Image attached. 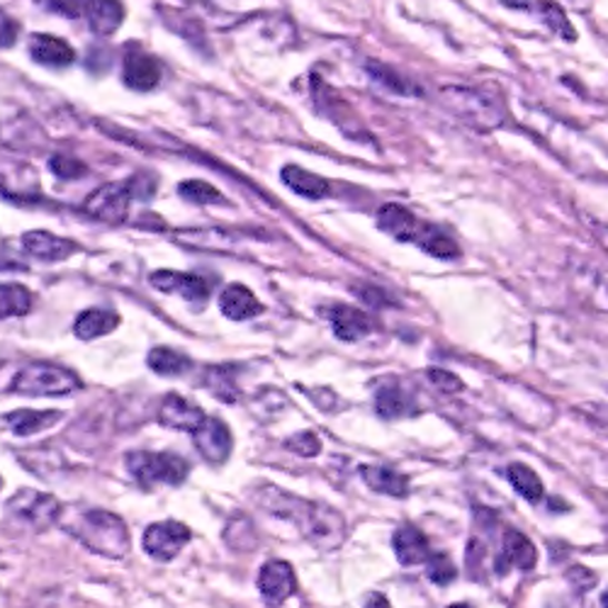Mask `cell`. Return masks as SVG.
Instances as JSON below:
<instances>
[{"label": "cell", "mask_w": 608, "mask_h": 608, "mask_svg": "<svg viewBox=\"0 0 608 608\" xmlns=\"http://www.w3.org/2000/svg\"><path fill=\"white\" fill-rule=\"evenodd\" d=\"M251 497L268 514L295 524L319 550H336L346 542V519L327 504L300 499L276 485H258Z\"/></svg>", "instance_id": "obj_1"}, {"label": "cell", "mask_w": 608, "mask_h": 608, "mask_svg": "<svg viewBox=\"0 0 608 608\" xmlns=\"http://www.w3.org/2000/svg\"><path fill=\"white\" fill-rule=\"evenodd\" d=\"M59 526L90 552L102 555L108 560H122L132 550V538H129L127 524L112 511L61 509Z\"/></svg>", "instance_id": "obj_2"}, {"label": "cell", "mask_w": 608, "mask_h": 608, "mask_svg": "<svg viewBox=\"0 0 608 608\" xmlns=\"http://www.w3.org/2000/svg\"><path fill=\"white\" fill-rule=\"evenodd\" d=\"M443 106L460 118L465 124L475 129H497L504 124V108L497 98H491L482 90L475 88H462V86H448L441 90Z\"/></svg>", "instance_id": "obj_3"}, {"label": "cell", "mask_w": 608, "mask_h": 608, "mask_svg": "<svg viewBox=\"0 0 608 608\" xmlns=\"http://www.w3.org/2000/svg\"><path fill=\"white\" fill-rule=\"evenodd\" d=\"M127 470L141 489H153L157 485L178 487L188 480L190 465L178 452H129Z\"/></svg>", "instance_id": "obj_4"}, {"label": "cell", "mask_w": 608, "mask_h": 608, "mask_svg": "<svg viewBox=\"0 0 608 608\" xmlns=\"http://www.w3.org/2000/svg\"><path fill=\"white\" fill-rule=\"evenodd\" d=\"M10 390L22 397H67L81 390L79 375L54 363H32L10 382Z\"/></svg>", "instance_id": "obj_5"}, {"label": "cell", "mask_w": 608, "mask_h": 608, "mask_svg": "<svg viewBox=\"0 0 608 608\" xmlns=\"http://www.w3.org/2000/svg\"><path fill=\"white\" fill-rule=\"evenodd\" d=\"M6 509L16 516V519L32 526L34 530H47L54 524H59L61 516V501L44 491L34 489H20L16 497H10Z\"/></svg>", "instance_id": "obj_6"}, {"label": "cell", "mask_w": 608, "mask_h": 608, "mask_svg": "<svg viewBox=\"0 0 608 608\" xmlns=\"http://www.w3.org/2000/svg\"><path fill=\"white\" fill-rule=\"evenodd\" d=\"M129 207H132V192H129L127 183L100 186L83 202L86 215L108 225H122L129 217Z\"/></svg>", "instance_id": "obj_7"}, {"label": "cell", "mask_w": 608, "mask_h": 608, "mask_svg": "<svg viewBox=\"0 0 608 608\" xmlns=\"http://www.w3.org/2000/svg\"><path fill=\"white\" fill-rule=\"evenodd\" d=\"M192 534L180 521H159L144 530V550L157 562H171L190 542Z\"/></svg>", "instance_id": "obj_8"}, {"label": "cell", "mask_w": 608, "mask_h": 608, "mask_svg": "<svg viewBox=\"0 0 608 608\" xmlns=\"http://www.w3.org/2000/svg\"><path fill=\"white\" fill-rule=\"evenodd\" d=\"M258 591L270 608H280L297 591V577L290 562L270 560L258 575Z\"/></svg>", "instance_id": "obj_9"}, {"label": "cell", "mask_w": 608, "mask_h": 608, "mask_svg": "<svg viewBox=\"0 0 608 608\" xmlns=\"http://www.w3.org/2000/svg\"><path fill=\"white\" fill-rule=\"evenodd\" d=\"M149 282L151 288H157L159 292L180 295L188 302H202L210 297V290H212V285L205 278L196 273H180V270H168V268L153 270V273L149 276Z\"/></svg>", "instance_id": "obj_10"}, {"label": "cell", "mask_w": 608, "mask_h": 608, "mask_svg": "<svg viewBox=\"0 0 608 608\" xmlns=\"http://www.w3.org/2000/svg\"><path fill=\"white\" fill-rule=\"evenodd\" d=\"M192 441H196L200 456L212 465H222L231 456V446H235L229 426L215 417H205V421L192 431Z\"/></svg>", "instance_id": "obj_11"}, {"label": "cell", "mask_w": 608, "mask_h": 608, "mask_svg": "<svg viewBox=\"0 0 608 608\" xmlns=\"http://www.w3.org/2000/svg\"><path fill=\"white\" fill-rule=\"evenodd\" d=\"M161 63L149 57L147 51L132 49L124 54L122 61V83L129 90H137V93H149V90L161 83Z\"/></svg>", "instance_id": "obj_12"}, {"label": "cell", "mask_w": 608, "mask_h": 608, "mask_svg": "<svg viewBox=\"0 0 608 608\" xmlns=\"http://www.w3.org/2000/svg\"><path fill=\"white\" fill-rule=\"evenodd\" d=\"M538 562V550L528 536L521 530L509 528L501 538V552L497 558V575H507L511 567L521 569V572H530Z\"/></svg>", "instance_id": "obj_13"}, {"label": "cell", "mask_w": 608, "mask_h": 608, "mask_svg": "<svg viewBox=\"0 0 608 608\" xmlns=\"http://www.w3.org/2000/svg\"><path fill=\"white\" fill-rule=\"evenodd\" d=\"M423 219H419L411 210H407L405 205L397 202H387L378 210V227L385 231L387 237H392L395 241H407L413 243L419 237Z\"/></svg>", "instance_id": "obj_14"}, {"label": "cell", "mask_w": 608, "mask_h": 608, "mask_svg": "<svg viewBox=\"0 0 608 608\" xmlns=\"http://www.w3.org/2000/svg\"><path fill=\"white\" fill-rule=\"evenodd\" d=\"M329 325L336 339L360 341L372 333V319L353 305H333L329 307Z\"/></svg>", "instance_id": "obj_15"}, {"label": "cell", "mask_w": 608, "mask_h": 608, "mask_svg": "<svg viewBox=\"0 0 608 608\" xmlns=\"http://www.w3.org/2000/svg\"><path fill=\"white\" fill-rule=\"evenodd\" d=\"M159 421L166 426V429L192 433L205 421V411L198 405H192L190 399L180 397L178 392H171L163 399V405L159 409Z\"/></svg>", "instance_id": "obj_16"}, {"label": "cell", "mask_w": 608, "mask_h": 608, "mask_svg": "<svg viewBox=\"0 0 608 608\" xmlns=\"http://www.w3.org/2000/svg\"><path fill=\"white\" fill-rule=\"evenodd\" d=\"M22 246H24V251L34 258H40V261H44V263L67 261L71 253L79 251V246H76L71 239L57 237L44 229L28 231V235L22 237Z\"/></svg>", "instance_id": "obj_17"}, {"label": "cell", "mask_w": 608, "mask_h": 608, "mask_svg": "<svg viewBox=\"0 0 608 608\" xmlns=\"http://www.w3.org/2000/svg\"><path fill=\"white\" fill-rule=\"evenodd\" d=\"M30 57L49 69H67L76 61L73 47L54 34H32Z\"/></svg>", "instance_id": "obj_18"}, {"label": "cell", "mask_w": 608, "mask_h": 608, "mask_svg": "<svg viewBox=\"0 0 608 608\" xmlns=\"http://www.w3.org/2000/svg\"><path fill=\"white\" fill-rule=\"evenodd\" d=\"M219 309H222V315L231 321H246L253 319L263 312V305L258 300L256 292L246 288L241 282L229 285L225 288V292L219 295Z\"/></svg>", "instance_id": "obj_19"}, {"label": "cell", "mask_w": 608, "mask_h": 608, "mask_svg": "<svg viewBox=\"0 0 608 608\" xmlns=\"http://www.w3.org/2000/svg\"><path fill=\"white\" fill-rule=\"evenodd\" d=\"M392 550L397 555V560L402 562L405 567L423 565L426 560H429V555H431L429 538H426L421 534V530L413 528V526H402V528L395 530Z\"/></svg>", "instance_id": "obj_20"}, {"label": "cell", "mask_w": 608, "mask_h": 608, "mask_svg": "<svg viewBox=\"0 0 608 608\" xmlns=\"http://www.w3.org/2000/svg\"><path fill=\"white\" fill-rule=\"evenodd\" d=\"M88 28L98 37H110L124 22V6L120 0H88L86 12Z\"/></svg>", "instance_id": "obj_21"}, {"label": "cell", "mask_w": 608, "mask_h": 608, "mask_svg": "<svg viewBox=\"0 0 608 608\" xmlns=\"http://www.w3.org/2000/svg\"><path fill=\"white\" fill-rule=\"evenodd\" d=\"M280 176H282L285 186L307 200H321V198L329 196V180L312 173V171H307V168H302V166H295V163L282 166Z\"/></svg>", "instance_id": "obj_22"}, {"label": "cell", "mask_w": 608, "mask_h": 608, "mask_svg": "<svg viewBox=\"0 0 608 608\" xmlns=\"http://www.w3.org/2000/svg\"><path fill=\"white\" fill-rule=\"evenodd\" d=\"M176 241L190 246V249H210V251H235L239 237L225 229H180L176 231Z\"/></svg>", "instance_id": "obj_23"}, {"label": "cell", "mask_w": 608, "mask_h": 608, "mask_svg": "<svg viewBox=\"0 0 608 608\" xmlns=\"http://www.w3.org/2000/svg\"><path fill=\"white\" fill-rule=\"evenodd\" d=\"M360 477L363 482L378 491V495H387L395 499H405L409 495V477L390 470V468H380V465H368V468H360Z\"/></svg>", "instance_id": "obj_24"}, {"label": "cell", "mask_w": 608, "mask_h": 608, "mask_svg": "<svg viewBox=\"0 0 608 608\" xmlns=\"http://www.w3.org/2000/svg\"><path fill=\"white\" fill-rule=\"evenodd\" d=\"M120 327V317L110 312V309L93 307L86 309V312L79 315V319L73 321V333L79 336L81 341H93L100 339V336H108L114 329Z\"/></svg>", "instance_id": "obj_25"}, {"label": "cell", "mask_w": 608, "mask_h": 608, "mask_svg": "<svg viewBox=\"0 0 608 608\" xmlns=\"http://www.w3.org/2000/svg\"><path fill=\"white\" fill-rule=\"evenodd\" d=\"M63 413L47 409V411H34V409H20V411H10L6 417V423L10 426V431L16 436H32L40 433L49 426H54L61 421Z\"/></svg>", "instance_id": "obj_26"}, {"label": "cell", "mask_w": 608, "mask_h": 608, "mask_svg": "<svg viewBox=\"0 0 608 608\" xmlns=\"http://www.w3.org/2000/svg\"><path fill=\"white\" fill-rule=\"evenodd\" d=\"M413 243H417L423 253L441 258V261H452V258L460 256V246L456 243V239H450V235H446L441 227H436L431 222L421 225L419 237Z\"/></svg>", "instance_id": "obj_27"}, {"label": "cell", "mask_w": 608, "mask_h": 608, "mask_svg": "<svg viewBox=\"0 0 608 608\" xmlns=\"http://www.w3.org/2000/svg\"><path fill=\"white\" fill-rule=\"evenodd\" d=\"M375 409L382 419H402L417 411L411 395H407L399 385H385L382 390L375 395Z\"/></svg>", "instance_id": "obj_28"}, {"label": "cell", "mask_w": 608, "mask_h": 608, "mask_svg": "<svg viewBox=\"0 0 608 608\" xmlns=\"http://www.w3.org/2000/svg\"><path fill=\"white\" fill-rule=\"evenodd\" d=\"M202 385L219 399V402H225V405H237L239 402L241 390H239L237 375L229 366L207 368Z\"/></svg>", "instance_id": "obj_29"}, {"label": "cell", "mask_w": 608, "mask_h": 608, "mask_svg": "<svg viewBox=\"0 0 608 608\" xmlns=\"http://www.w3.org/2000/svg\"><path fill=\"white\" fill-rule=\"evenodd\" d=\"M32 292L18 282H0V319L30 315Z\"/></svg>", "instance_id": "obj_30"}, {"label": "cell", "mask_w": 608, "mask_h": 608, "mask_svg": "<svg viewBox=\"0 0 608 608\" xmlns=\"http://www.w3.org/2000/svg\"><path fill=\"white\" fill-rule=\"evenodd\" d=\"M147 366L153 372H157V375H161V378H180V375L188 372L192 368L188 356L178 353V351H173V348H168V346H157V348H153V351L147 358Z\"/></svg>", "instance_id": "obj_31"}, {"label": "cell", "mask_w": 608, "mask_h": 608, "mask_svg": "<svg viewBox=\"0 0 608 608\" xmlns=\"http://www.w3.org/2000/svg\"><path fill=\"white\" fill-rule=\"evenodd\" d=\"M507 477L511 487L519 491V495L530 501V504H538L542 497H546V487H542L540 477L536 475L534 468H528V465L524 462H511L507 468Z\"/></svg>", "instance_id": "obj_32"}, {"label": "cell", "mask_w": 608, "mask_h": 608, "mask_svg": "<svg viewBox=\"0 0 608 608\" xmlns=\"http://www.w3.org/2000/svg\"><path fill=\"white\" fill-rule=\"evenodd\" d=\"M368 73L375 83L387 88V90H392V93H397V96H421V90L417 86L407 81L405 76L397 73L392 67H387V63L368 61Z\"/></svg>", "instance_id": "obj_33"}, {"label": "cell", "mask_w": 608, "mask_h": 608, "mask_svg": "<svg viewBox=\"0 0 608 608\" xmlns=\"http://www.w3.org/2000/svg\"><path fill=\"white\" fill-rule=\"evenodd\" d=\"M538 12H540L542 22L548 24L550 32L562 37V40H567V42H575L577 40V32L572 28V22H569L567 12L558 3H552V0H540Z\"/></svg>", "instance_id": "obj_34"}, {"label": "cell", "mask_w": 608, "mask_h": 608, "mask_svg": "<svg viewBox=\"0 0 608 608\" xmlns=\"http://www.w3.org/2000/svg\"><path fill=\"white\" fill-rule=\"evenodd\" d=\"M178 196L192 205H225V196L215 186L205 183V180H183L178 186Z\"/></svg>", "instance_id": "obj_35"}, {"label": "cell", "mask_w": 608, "mask_h": 608, "mask_svg": "<svg viewBox=\"0 0 608 608\" xmlns=\"http://www.w3.org/2000/svg\"><path fill=\"white\" fill-rule=\"evenodd\" d=\"M426 567H429L426 575H429V579L438 587H448L450 581H456L458 577V567L452 565V560L443 552H431L429 560H426Z\"/></svg>", "instance_id": "obj_36"}, {"label": "cell", "mask_w": 608, "mask_h": 608, "mask_svg": "<svg viewBox=\"0 0 608 608\" xmlns=\"http://www.w3.org/2000/svg\"><path fill=\"white\" fill-rule=\"evenodd\" d=\"M49 171L54 173L61 180H79L83 176H88V166L73 157H63V153H54V157L49 159Z\"/></svg>", "instance_id": "obj_37"}, {"label": "cell", "mask_w": 608, "mask_h": 608, "mask_svg": "<svg viewBox=\"0 0 608 608\" xmlns=\"http://www.w3.org/2000/svg\"><path fill=\"white\" fill-rule=\"evenodd\" d=\"M285 448L292 450L295 456H300V458H315L321 452V441L315 431H300L285 441Z\"/></svg>", "instance_id": "obj_38"}, {"label": "cell", "mask_w": 608, "mask_h": 608, "mask_svg": "<svg viewBox=\"0 0 608 608\" xmlns=\"http://www.w3.org/2000/svg\"><path fill=\"white\" fill-rule=\"evenodd\" d=\"M37 3H40L49 12H57V16L76 20L86 12L88 0H37Z\"/></svg>", "instance_id": "obj_39"}, {"label": "cell", "mask_w": 608, "mask_h": 608, "mask_svg": "<svg viewBox=\"0 0 608 608\" xmlns=\"http://www.w3.org/2000/svg\"><path fill=\"white\" fill-rule=\"evenodd\" d=\"M426 378H429V382L433 387H438L443 395H452V392H460L465 390V385L460 378H456V375L448 372V370H441V368H431L429 372H426Z\"/></svg>", "instance_id": "obj_40"}, {"label": "cell", "mask_w": 608, "mask_h": 608, "mask_svg": "<svg viewBox=\"0 0 608 608\" xmlns=\"http://www.w3.org/2000/svg\"><path fill=\"white\" fill-rule=\"evenodd\" d=\"M567 581H569V585H572L577 591L585 594V591H589V589L597 587V575H594L591 569H587V567H581V565H579V567L569 569V572H567Z\"/></svg>", "instance_id": "obj_41"}, {"label": "cell", "mask_w": 608, "mask_h": 608, "mask_svg": "<svg viewBox=\"0 0 608 608\" xmlns=\"http://www.w3.org/2000/svg\"><path fill=\"white\" fill-rule=\"evenodd\" d=\"M127 188L132 192V200H149L157 192V180L151 176H137L127 180Z\"/></svg>", "instance_id": "obj_42"}, {"label": "cell", "mask_w": 608, "mask_h": 608, "mask_svg": "<svg viewBox=\"0 0 608 608\" xmlns=\"http://www.w3.org/2000/svg\"><path fill=\"white\" fill-rule=\"evenodd\" d=\"M20 24L12 20L6 10H0V49H10L18 42Z\"/></svg>", "instance_id": "obj_43"}, {"label": "cell", "mask_w": 608, "mask_h": 608, "mask_svg": "<svg viewBox=\"0 0 608 608\" xmlns=\"http://www.w3.org/2000/svg\"><path fill=\"white\" fill-rule=\"evenodd\" d=\"M360 295V300L372 305V307H385V305H395L392 300H387V295L382 290H372V288H356Z\"/></svg>", "instance_id": "obj_44"}, {"label": "cell", "mask_w": 608, "mask_h": 608, "mask_svg": "<svg viewBox=\"0 0 608 608\" xmlns=\"http://www.w3.org/2000/svg\"><path fill=\"white\" fill-rule=\"evenodd\" d=\"M366 608H392V604H390V599L385 597V594H380V591H372V594H368V599H366Z\"/></svg>", "instance_id": "obj_45"}, {"label": "cell", "mask_w": 608, "mask_h": 608, "mask_svg": "<svg viewBox=\"0 0 608 608\" xmlns=\"http://www.w3.org/2000/svg\"><path fill=\"white\" fill-rule=\"evenodd\" d=\"M501 6H507L511 10H528L530 0H501Z\"/></svg>", "instance_id": "obj_46"}, {"label": "cell", "mask_w": 608, "mask_h": 608, "mask_svg": "<svg viewBox=\"0 0 608 608\" xmlns=\"http://www.w3.org/2000/svg\"><path fill=\"white\" fill-rule=\"evenodd\" d=\"M448 608H472L470 604H452V606H448Z\"/></svg>", "instance_id": "obj_47"}, {"label": "cell", "mask_w": 608, "mask_h": 608, "mask_svg": "<svg viewBox=\"0 0 608 608\" xmlns=\"http://www.w3.org/2000/svg\"><path fill=\"white\" fill-rule=\"evenodd\" d=\"M0 489H3V477H0Z\"/></svg>", "instance_id": "obj_48"}, {"label": "cell", "mask_w": 608, "mask_h": 608, "mask_svg": "<svg viewBox=\"0 0 608 608\" xmlns=\"http://www.w3.org/2000/svg\"><path fill=\"white\" fill-rule=\"evenodd\" d=\"M548 608H565V606H548Z\"/></svg>", "instance_id": "obj_49"}]
</instances>
